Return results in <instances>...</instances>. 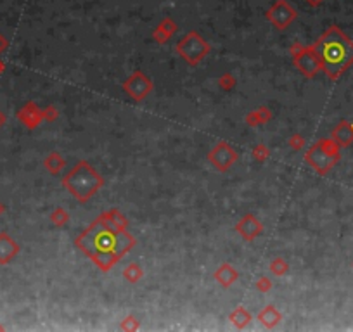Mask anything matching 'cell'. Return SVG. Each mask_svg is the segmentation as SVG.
Here are the masks:
<instances>
[{"label": "cell", "instance_id": "3", "mask_svg": "<svg viewBox=\"0 0 353 332\" xmlns=\"http://www.w3.org/2000/svg\"><path fill=\"white\" fill-rule=\"evenodd\" d=\"M100 186H102V178L87 163H78L64 178V187L82 203L90 199Z\"/></svg>", "mask_w": 353, "mask_h": 332}, {"label": "cell", "instance_id": "19", "mask_svg": "<svg viewBox=\"0 0 353 332\" xmlns=\"http://www.w3.org/2000/svg\"><path fill=\"white\" fill-rule=\"evenodd\" d=\"M4 211H6V208H4V204H2V203H0V215H2V213H4Z\"/></svg>", "mask_w": 353, "mask_h": 332}, {"label": "cell", "instance_id": "13", "mask_svg": "<svg viewBox=\"0 0 353 332\" xmlns=\"http://www.w3.org/2000/svg\"><path fill=\"white\" fill-rule=\"evenodd\" d=\"M215 277H217V280H218V282H220L222 285H225V287H229V285H230V284H234V282H235V279H237V272H235L234 268L230 267V265L224 263V265H222V267L217 270Z\"/></svg>", "mask_w": 353, "mask_h": 332}, {"label": "cell", "instance_id": "12", "mask_svg": "<svg viewBox=\"0 0 353 332\" xmlns=\"http://www.w3.org/2000/svg\"><path fill=\"white\" fill-rule=\"evenodd\" d=\"M333 140L338 144L339 147H346L353 142V125L348 123V121H341L338 127L334 128L333 132Z\"/></svg>", "mask_w": 353, "mask_h": 332}, {"label": "cell", "instance_id": "6", "mask_svg": "<svg viewBox=\"0 0 353 332\" xmlns=\"http://www.w3.org/2000/svg\"><path fill=\"white\" fill-rule=\"evenodd\" d=\"M294 62H296L298 69H300L303 75H306V77H315V75L322 69L321 59L317 57L313 47L301 50V52L294 57Z\"/></svg>", "mask_w": 353, "mask_h": 332}, {"label": "cell", "instance_id": "8", "mask_svg": "<svg viewBox=\"0 0 353 332\" xmlns=\"http://www.w3.org/2000/svg\"><path fill=\"white\" fill-rule=\"evenodd\" d=\"M235 151L232 147H229L225 142H222L220 145H217L215 149L209 153V161L213 163V166H217L218 170H227L232 163L235 161Z\"/></svg>", "mask_w": 353, "mask_h": 332}, {"label": "cell", "instance_id": "2", "mask_svg": "<svg viewBox=\"0 0 353 332\" xmlns=\"http://www.w3.org/2000/svg\"><path fill=\"white\" fill-rule=\"evenodd\" d=\"M322 69L331 80H338L353 64V42L338 26H331L313 45Z\"/></svg>", "mask_w": 353, "mask_h": 332}, {"label": "cell", "instance_id": "1", "mask_svg": "<svg viewBox=\"0 0 353 332\" xmlns=\"http://www.w3.org/2000/svg\"><path fill=\"white\" fill-rule=\"evenodd\" d=\"M77 244L99 268L111 270L135 241L123 230L118 211H111L88 227L78 237Z\"/></svg>", "mask_w": 353, "mask_h": 332}, {"label": "cell", "instance_id": "10", "mask_svg": "<svg viewBox=\"0 0 353 332\" xmlns=\"http://www.w3.org/2000/svg\"><path fill=\"white\" fill-rule=\"evenodd\" d=\"M18 118L21 123H24L28 128H35L42 121V118H44V113H42L33 102H28L26 106L19 109Z\"/></svg>", "mask_w": 353, "mask_h": 332}, {"label": "cell", "instance_id": "9", "mask_svg": "<svg viewBox=\"0 0 353 332\" xmlns=\"http://www.w3.org/2000/svg\"><path fill=\"white\" fill-rule=\"evenodd\" d=\"M19 246L9 234H0V265H7L18 256Z\"/></svg>", "mask_w": 353, "mask_h": 332}, {"label": "cell", "instance_id": "4", "mask_svg": "<svg viewBox=\"0 0 353 332\" xmlns=\"http://www.w3.org/2000/svg\"><path fill=\"white\" fill-rule=\"evenodd\" d=\"M306 161L312 165L319 173H327L336 163L339 161V145L333 138H322L306 154Z\"/></svg>", "mask_w": 353, "mask_h": 332}, {"label": "cell", "instance_id": "20", "mask_svg": "<svg viewBox=\"0 0 353 332\" xmlns=\"http://www.w3.org/2000/svg\"><path fill=\"white\" fill-rule=\"evenodd\" d=\"M2 71H4V62L0 61V73H2Z\"/></svg>", "mask_w": 353, "mask_h": 332}, {"label": "cell", "instance_id": "7", "mask_svg": "<svg viewBox=\"0 0 353 332\" xmlns=\"http://www.w3.org/2000/svg\"><path fill=\"white\" fill-rule=\"evenodd\" d=\"M123 88L130 94V97H133L135 100H142L151 92L153 83H151V80L146 78L140 71H137V73H133L132 77L125 82Z\"/></svg>", "mask_w": 353, "mask_h": 332}, {"label": "cell", "instance_id": "11", "mask_svg": "<svg viewBox=\"0 0 353 332\" xmlns=\"http://www.w3.org/2000/svg\"><path fill=\"white\" fill-rule=\"evenodd\" d=\"M237 232L241 234L242 239H246V241H253L256 235L262 232V224H260L255 216L248 215L237 224Z\"/></svg>", "mask_w": 353, "mask_h": 332}, {"label": "cell", "instance_id": "14", "mask_svg": "<svg viewBox=\"0 0 353 332\" xmlns=\"http://www.w3.org/2000/svg\"><path fill=\"white\" fill-rule=\"evenodd\" d=\"M258 318L267 327H274L275 323H279V320H280V313L277 312L274 306H267V308H265L263 312L258 315Z\"/></svg>", "mask_w": 353, "mask_h": 332}, {"label": "cell", "instance_id": "16", "mask_svg": "<svg viewBox=\"0 0 353 332\" xmlns=\"http://www.w3.org/2000/svg\"><path fill=\"white\" fill-rule=\"evenodd\" d=\"M230 320H232L237 327H244L246 323L250 322V313L244 312V308H241V306H239V308L235 310L232 315H230Z\"/></svg>", "mask_w": 353, "mask_h": 332}, {"label": "cell", "instance_id": "18", "mask_svg": "<svg viewBox=\"0 0 353 332\" xmlns=\"http://www.w3.org/2000/svg\"><path fill=\"white\" fill-rule=\"evenodd\" d=\"M4 123H6V115H4V113L0 111V128L4 127Z\"/></svg>", "mask_w": 353, "mask_h": 332}, {"label": "cell", "instance_id": "15", "mask_svg": "<svg viewBox=\"0 0 353 332\" xmlns=\"http://www.w3.org/2000/svg\"><path fill=\"white\" fill-rule=\"evenodd\" d=\"M45 166H47V170L50 171V173L57 175L59 171H61V168L64 166V161H62V159L59 158L57 153H50L49 158L45 159Z\"/></svg>", "mask_w": 353, "mask_h": 332}, {"label": "cell", "instance_id": "5", "mask_svg": "<svg viewBox=\"0 0 353 332\" xmlns=\"http://www.w3.org/2000/svg\"><path fill=\"white\" fill-rule=\"evenodd\" d=\"M176 50L180 52V56L186 59L191 64H197V62L208 54V44L204 40H201L197 35H187L186 39L179 44Z\"/></svg>", "mask_w": 353, "mask_h": 332}, {"label": "cell", "instance_id": "17", "mask_svg": "<svg viewBox=\"0 0 353 332\" xmlns=\"http://www.w3.org/2000/svg\"><path fill=\"white\" fill-rule=\"evenodd\" d=\"M6 47H7V40L4 39L2 35H0V52H2V50L6 49Z\"/></svg>", "mask_w": 353, "mask_h": 332}]
</instances>
